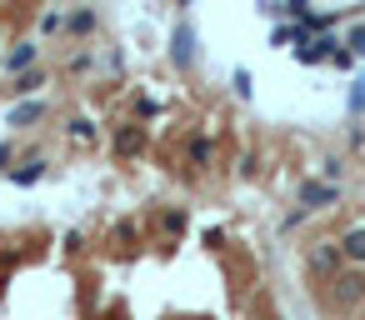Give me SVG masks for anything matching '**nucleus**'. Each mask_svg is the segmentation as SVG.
Listing matches in <instances>:
<instances>
[{"label":"nucleus","instance_id":"1","mask_svg":"<svg viewBox=\"0 0 365 320\" xmlns=\"http://www.w3.org/2000/svg\"><path fill=\"white\" fill-rule=\"evenodd\" d=\"M300 205H305V210L335 205V185H330V180H305V185H300Z\"/></svg>","mask_w":365,"mask_h":320},{"label":"nucleus","instance_id":"2","mask_svg":"<svg viewBox=\"0 0 365 320\" xmlns=\"http://www.w3.org/2000/svg\"><path fill=\"white\" fill-rule=\"evenodd\" d=\"M360 295H365V281H360V276H340V281H335V300H340V305H355Z\"/></svg>","mask_w":365,"mask_h":320},{"label":"nucleus","instance_id":"3","mask_svg":"<svg viewBox=\"0 0 365 320\" xmlns=\"http://www.w3.org/2000/svg\"><path fill=\"white\" fill-rule=\"evenodd\" d=\"M340 255H345V260H365V226L345 235V245H340Z\"/></svg>","mask_w":365,"mask_h":320},{"label":"nucleus","instance_id":"4","mask_svg":"<svg viewBox=\"0 0 365 320\" xmlns=\"http://www.w3.org/2000/svg\"><path fill=\"white\" fill-rule=\"evenodd\" d=\"M40 111H45L40 100H25V105H16V111H11V125H30V121H40Z\"/></svg>","mask_w":365,"mask_h":320},{"label":"nucleus","instance_id":"5","mask_svg":"<svg viewBox=\"0 0 365 320\" xmlns=\"http://www.w3.org/2000/svg\"><path fill=\"white\" fill-rule=\"evenodd\" d=\"M40 176H45V166H40V160H25L20 171H11V180H16V185H35Z\"/></svg>","mask_w":365,"mask_h":320},{"label":"nucleus","instance_id":"6","mask_svg":"<svg viewBox=\"0 0 365 320\" xmlns=\"http://www.w3.org/2000/svg\"><path fill=\"white\" fill-rule=\"evenodd\" d=\"M171 56H175V66H190V25L175 30V50H171Z\"/></svg>","mask_w":365,"mask_h":320},{"label":"nucleus","instance_id":"7","mask_svg":"<svg viewBox=\"0 0 365 320\" xmlns=\"http://www.w3.org/2000/svg\"><path fill=\"white\" fill-rule=\"evenodd\" d=\"M30 61H35V45H16L11 61H6V70H20V66H30Z\"/></svg>","mask_w":365,"mask_h":320},{"label":"nucleus","instance_id":"8","mask_svg":"<svg viewBox=\"0 0 365 320\" xmlns=\"http://www.w3.org/2000/svg\"><path fill=\"white\" fill-rule=\"evenodd\" d=\"M40 85H45V75H20L11 90H16V95H30V90H40Z\"/></svg>","mask_w":365,"mask_h":320},{"label":"nucleus","instance_id":"9","mask_svg":"<svg viewBox=\"0 0 365 320\" xmlns=\"http://www.w3.org/2000/svg\"><path fill=\"white\" fill-rule=\"evenodd\" d=\"M316 265H321V271H335V265H340V250H330V245L316 250Z\"/></svg>","mask_w":365,"mask_h":320},{"label":"nucleus","instance_id":"10","mask_svg":"<svg viewBox=\"0 0 365 320\" xmlns=\"http://www.w3.org/2000/svg\"><path fill=\"white\" fill-rule=\"evenodd\" d=\"M116 145H120V150H125V155H135V150H140V130H125V135H120V140H116Z\"/></svg>","mask_w":365,"mask_h":320},{"label":"nucleus","instance_id":"11","mask_svg":"<svg viewBox=\"0 0 365 320\" xmlns=\"http://www.w3.org/2000/svg\"><path fill=\"white\" fill-rule=\"evenodd\" d=\"M90 25H95L90 11H75V16H70V30H90Z\"/></svg>","mask_w":365,"mask_h":320},{"label":"nucleus","instance_id":"12","mask_svg":"<svg viewBox=\"0 0 365 320\" xmlns=\"http://www.w3.org/2000/svg\"><path fill=\"white\" fill-rule=\"evenodd\" d=\"M350 111H365V80H355V90H350Z\"/></svg>","mask_w":365,"mask_h":320},{"label":"nucleus","instance_id":"13","mask_svg":"<svg viewBox=\"0 0 365 320\" xmlns=\"http://www.w3.org/2000/svg\"><path fill=\"white\" fill-rule=\"evenodd\" d=\"M350 50H355V56H365V25L350 30Z\"/></svg>","mask_w":365,"mask_h":320},{"label":"nucleus","instance_id":"14","mask_svg":"<svg viewBox=\"0 0 365 320\" xmlns=\"http://www.w3.org/2000/svg\"><path fill=\"white\" fill-rule=\"evenodd\" d=\"M11 166V145H0V171H6Z\"/></svg>","mask_w":365,"mask_h":320}]
</instances>
